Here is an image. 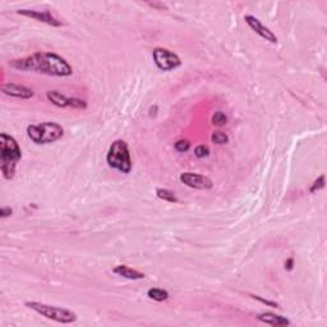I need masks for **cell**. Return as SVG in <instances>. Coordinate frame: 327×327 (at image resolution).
<instances>
[{"instance_id":"cell-8","label":"cell","mask_w":327,"mask_h":327,"mask_svg":"<svg viewBox=\"0 0 327 327\" xmlns=\"http://www.w3.org/2000/svg\"><path fill=\"white\" fill-rule=\"evenodd\" d=\"M17 14L23 15V17L32 18V19L41 22V23L49 24L51 27H61L63 22L55 18L49 10H32V9H18Z\"/></svg>"},{"instance_id":"cell-18","label":"cell","mask_w":327,"mask_h":327,"mask_svg":"<svg viewBox=\"0 0 327 327\" xmlns=\"http://www.w3.org/2000/svg\"><path fill=\"white\" fill-rule=\"evenodd\" d=\"M324 188H325V175L322 174L321 177H319L315 182L312 183V185H311L310 188V193H316V192H319L320 189H324Z\"/></svg>"},{"instance_id":"cell-23","label":"cell","mask_w":327,"mask_h":327,"mask_svg":"<svg viewBox=\"0 0 327 327\" xmlns=\"http://www.w3.org/2000/svg\"><path fill=\"white\" fill-rule=\"evenodd\" d=\"M285 270L287 271H293V269H294V258L290 257L288 258L287 261H285Z\"/></svg>"},{"instance_id":"cell-10","label":"cell","mask_w":327,"mask_h":327,"mask_svg":"<svg viewBox=\"0 0 327 327\" xmlns=\"http://www.w3.org/2000/svg\"><path fill=\"white\" fill-rule=\"evenodd\" d=\"M1 92L6 96H10V97H15V99L20 100H29L35 96L33 90L18 83H4L3 86H1Z\"/></svg>"},{"instance_id":"cell-6","label":"cell","mask_w":327,"mask_h":327,"mask_svg":"<svg viewBox=\"0 0 327 327\" xmlns=\"http://www.w3.org/2000/svg\"><path fill=\"white\" fill-rule=\"evenodd\" d=\"M152 59L155 65L162 72H170L182 65L179 55L165 47H155L152 51Z\"/></svg>"},{"instance_id":"cell-11","label":"cell","mask_w":327,"mask_h":327,"mask_svg":"<svg viewBox=\"0 0 327 327\" xmlns=\"http://www.w3.org/2000/svg\"><path fill=\"white\" fill-rule=\"evenodd\" d=\"M256 319L258 320L262 324L270 325V326H276V327H281V326H289L290 321L289 319L284 317V316L276 315V313L272 312H264L257 315Z\"/></svg>"},{"instance_id":"cell-5","label":"cell","mask_w":327,"mask_h":327,"mask_svg":"<svg viewBox=\"0 0 327 327\" xmlns=\"http://www.w3.org/2000/svg\"><path fill=\"white\" fill-rule=\"evenodd\" d=\"M27 308L35 311L36 313L41 315L42 317L47 320H52V321L59 322V324H73L78 320L77 313L73 311L68 310L64 307H58V306H51V304L41 303V302H26L24 303Z\"/></svg>"},{"instance_id":"cell-17","label":"cell","mask_w":327,"mask_h":327,"mask_svg":"<svg viewBox=\"0 0 327 327\" xmlns=\"http://www.w3.org/2000/svg\"><path fill=\"white\" fill-rule=\"evenodd\" d=\"M211 122L215 127H224V125L228 123V116H226V114L223 113V111H216V113L212 115Z\"/></svg>"},{"instance_id":"cell-9","label":"cell","mask_w":327,"mask_h":327,"mask_svg":"<svg viewBox=\"0 0 327 327\" xmlns=\"http://www.w3.org/2000/svg\"><path fill=\"white\" fill-rule=\"evenodd\" d=\"M244 20H246V23L248 24L251 28L253 29V31L257 33L260 37L265 38L266 41H269V42L271 43H278L279 42V38L278 36L274 33V32L271 31V29L269 28L267 26H265L262 22H261L260 19H258L257 17H255V15H244Z\"/></svg>"},{"instance_id":"cell-16","label":"cell","mask_w":327,"mask_h":327,"mask_svg":"<svg viewBox=\"0 0 327 327\" xmlns=\"http://www.w3.org/2000/svg\"><path fill=\"white\" fill-rule=\"evenodd\" d=\"M211 141L215 145L223 146L229 142V136L226 133H224V132H221V130H215L214 133L211 134Z\"/></svg>"},{"instance_id":"cell-19","label":"cell","mask_w":327,"mask_h":327,"mask_svg":"<svg viewBox=\"0 0 327 327\" xmlns=\"http://www.w3.org/2000/svg\"><path fill=\"white\" fill-rule=\"evenodd\" d=\"M174 147H175V150H177L178 152H182L183 154V152L189 151V148H191V142H189L188 139H179V141L175 142Z\"/></svg>"},{"instance_id":"cell-22","label":"cell","mask_w":327,"mask_h":327,"mask_svg":"<svg viewBox=\"0 0 327 327\" xmlns=\"http://www.w3.org/2000/svg\"><path fill=\"white\" fill-rule=\"evenodd\" d=\"M12 214L13 210L10 209V207H1V209H0V217H3V219L12 216Z\"/></svg>"},{"instance_id":"cell-24","label":"cell","mask_w":327,"mask_h":327,"mask_svg":"<svg viewBox=\"0 0 327 327\" xmlns=\"http://www.w3.org/2000/svg\"><path fill=\"white\" fill-rule=\"evenodd\" d=\"M148 5L152 6V8H156V9H168V6L165 5L164 3H159V1H154V3H147Z\"/></svg>"},{"instance_id":"cell-14","label":"cell","mask_w":327,"mask_h":327,"mask_svg":"<svg viewBox=\"0 0 327 327\" xmlns=\"http://www.w3.org/2000/svg\"><path fill=\"white\" fill-rule=\"evenodd\" d=\"M147 297L155 302H164L169 298V292L161 288H151L147 290Z\"/></svg>"},{"instance_id":"cell-3","label":"cell","mask_w":327,"mask_h":327,"mask_svg":"<svg viewBox=\"0 0 327 327\" xmlns=\"http://www.w3.org/2000/svg\"><path fill=\"white\" fill-rule=\"evenodd\" d=\"M106 162L114 170L122 174H129L133 168L128 143L123 139H115L109 147L106 154Z\"/></svg>"},{"instance_id":"cell-15","label":"cell","mask_w":327,"mask_h":327,"mask_svg":"<svg viewBox=\"0 0 327 327\" xmlns=\"http://www.w3.org/2000/svg\"><path fill=\"white\" fill-rule=\"evenodd\" d=\"M156 196L160 198V200L166 201V202H170V203H178V202H179V200H178V197H177V194L174 193L173 191H170V189L157 188L156 189Z\"/></svg>"},{"instance_id":"cell-12","label":"cell","mask_w":327,"mask_h":327,"mask_svg":"<svg viewBox=\"0 0 327 327\" xmlns=\"http://www.w3.org/2000/svg\"><path fill=\"white\" fill-rule=\"evenodd\" d=\"M113 272L115 275L122 276V278L128 279V280H142L145 279V274L136 269L127 266V265H118L113 269Z\"/></svg>"},{"instance_id":"cell-4","label":"cell","mask_w":327,"mask_h":327,"mask_svg":"<svg viewBox=\"0 0 327 327\" xmlns=\"http://www.w3.org/2000/svg\"><path fill=\"white\" fill-rule=\"evenodd\" d=\"M27 136L36 145H50L64 136V128L55 122H43L28 125Z\"/></svg>"},{"instance_id":"cell-13","label":"cell","mask_w":327,"mask_h":327,"mask_svg":"<svg viewBox=\"0 0 327 327\" xmlns=\"http://www.w3.org/2000/svg\"><path fill=\"white\" fill-rule=\"evenodd\" d=\"M46 99L58 107H70L72 106V97H67L59 91H47Z\"/></svg>"},{"instance_id":"cell-7","label":"cell","mask_w":327,"mask_h":327,"mask_svg":"<svg viewBox=\"0 0 327 327\" xmlns=\"http://www.w3.org/2000/svg\"><path fill=\"white\" fill-rule=\"evenodd\" d=\"M179 180L184 185L193 189H211L214 187V182L209 177L201 175L197 173H182L179 175Z\"/></svg>"},{"instance_id":"cell-2","label":"cell","mask_w":327,"mask_h":327,"mask_svg":"<svg viewBox=\"0 0 327 327\" xmlns=\"http://www.w3.org/2000/svg\"><path fill=\"white\" fill-rule=\"evenodd\" d=\"M22 159V150L17 139L8 133L0 134V169L5 179H13L18 162Z\"/></svg>"},{"instance_id":"cell-20","label":"cell","mask_w":327,"mask_h":327,"mask_svg":"<svg viewBox=\"0 0 327 327\" xmlns=\"http://www.w3.org/2000/svg\"><path fill=\"white\" fill-rule=\"evenodd\" d=\"M210 155V148L205 145H200L194 148V156L198 159H205Z\"/></svg>"},{"instance_id":"cell-21","label":"cell","mask_w":327,"mask_h":327,"mask_svg":"<svg viewBox=\"0 0 327 327\" xmlns=\"http://www.w3.org/2000/svg\"><path fill=\"white\" fill-rule=\"evenodd\" d=\"M249 297H251L252 299H255V301H258L260 303L265 304V306H269V307L271 308H280L279 303H276V302L274 301H269V299H265L260 296H256V294H249Z\"/></svg>"},{"instance_id":"cell-1","label":"cell","mask_w":327,"mask_h":327,"mask_svg":"<svg viewBox=\"0 0 327 327\" xmlns=\"http://www.w3.org/2000/svg\"><path fill=\"white\" fill-rule=\"evenodd\" d=\"M9 65L18 70L42 73L52 77H69L73 74L72 65L55 52H35L26 58L9 61Z\"/></svg>"},{"instance_id":"cell-25","label":"cell","mask_w":327,"mask_h":327,"mask_svg":"<svg viewBox=\"0 0 327 327\" xmlns=\"http://www.w3.org/2000/svg\"><path fill=\"white\" fill-rule=\"evenodd\" d=\"M156 113H157V106H156V105H155V106H151L150 116H155V115H156Z\"/></svg>"}]
</instances>
